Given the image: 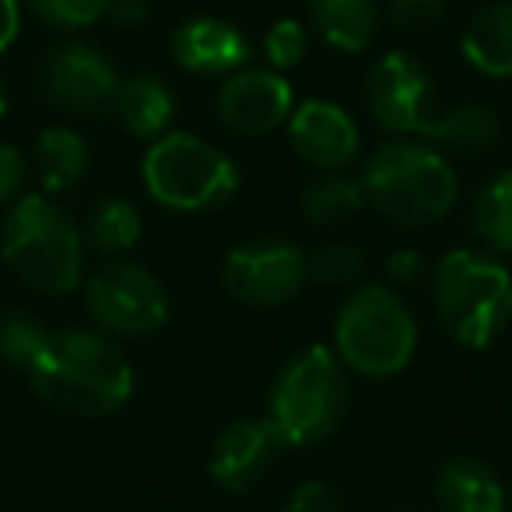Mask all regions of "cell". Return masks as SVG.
I'll return each mask as SVG.
<instances>
[{
	"label": "cell",
	"instance_id": "cell-20",
	"mask_svg": "<svg viewBox=\"0 0 512 512\" xmlns=\"http://www.w3.org/2000/svg\"><path fill=\"white\" fill-rule=\"evenodd\" d=\"M113 113L134 137L158 141L162 134H169V123L176 116V95L155 74H137L120 85Z\"/></svg>",
	"mask_w": 512,
	"mask_h": 512
},
{
	"label": "cell",
	"instance_id": "cell-29",
	"mask_svg": "<svg viewBox=\"0 0 512 512\" xmlns=\"http://www.w3.org/2000/svg\"><path fill=\"white\" fill-rule=\"evenodd\" d=\"M386 15L400 32H432L446 22L449 0H386Z\"/></svg>",
	"mask_w": 512,
	"mask_h": 512
},
{
	"label": "cell",
	"instance_id": "cell-12",
	"mask_svg": "<svg viewBox=\"0 0 512 512\" xmlns=\"http://www.w3.org/2000/svg\"><path fill=\"white\" fill-rule=\"evenodd\" d=\"M214 109H218L225 130L239 137H260L288 123L295 95L285 74L271 71V67H242L221 81Z\"/></svg>",
	"mask_w": 512,
	"mask_h": 512
},
{
	"label": "cell",
	"instance_id": "cell-17",
	"mask_svg": "<svg viewBox=\"0 0 512 512\" xmlns=\"http://www.w3.org/2000/svg\"><path fill=\"white\" fill-rule=\"evenodd\" d=\"M421 137L446 158H484L502 141V120L495 109L481 102H463V106L435 113Z\"/></svg>",
	"mask_w": 512,
	"mask_h": 512
},
{
	"label": "cell",
	"instance_id": "cell-24",
	"mask_svg": "<svg viewBox=\"0 0 512 512\" xmlns=\"http://www.w3.org/2000/svg\"><path fill=\"white\" fill-rule=\"evenodd\" d=\"M81 235L106 256L130 253L141 239V211L123 197H106L92 207Z\"/></svg>",
	"mask_w": 512,
	"mask_h": 512
},
{
	"label": "cell",
	"instance_id": "cell-36",
	"mask_svg": "<svg viewBox=\"0 0 512 512\" xmlns=\"http://www.w3.org/2000/svg\"><path fill=\"white\" fill-rule=\"evenodd\" d=\"M400 512H418V509H400Z\"/></svg>",
	"mask_w": 512,
	"mask_h": 512
},
{
	"label": "cell",
	"instance_id": "cell-6",
	"mask_svg": "<svg viewBox=\"0 0 512 512\" xmlns=\"http://www.w3.org/2000/svg\"><path fill=\"white\" fill-rule=\"evenodd\" d=\"M418 348V323L407 302L386 285H362L348 295L334 323V351L358 376L390 379Z\"/></svg>",
	"mask_w": 512,
	"mask_h": 512
},
{
	"label": "cell",
	"instance_id": "cell-11",
	"mask_svg": "<svg viewBox=\"0 0 512 512\" xmlns=\"http://www.w3.org/2000/svg\"><path fill=\"white\" fill-rule=\"evenodd\" d=\"M123 78L102 50L88 43H60L43 60V92L53 106L78 116L113 113Z\"/></svg>",
	"mask_w": 512,
	"mask_h": 512
},
{
	"label": "cell",
	"instance_id": "cell-13",
	"mask_svg": "<svg viewBox=\"0 0 512 512\" xmlns=\"http://www.w3.org/2000/svg\"><path fill=\"white\" fill-rule=\"evenodd\" d=\"M281 449H285V442L267 418H239L214 439L207 470H211L218 488L242 495L264 481Z\"/></svg>",
	"mask_w": 512,
	"mask_h": 512
},
{
	"label": "cell",
	"instance_id": "cell-35",
	"mask_svg": "<svg viewBox=\"0 0 512 512\" xmlns=\"http://www.w3.org/2000/svg\"><path fill=\"white\" fill-rule=\"evenodd\" d=\"M4 113H8V88L0 81V120H4Z\"/></svg>",
	"mask_w": 512,
	"mask_h": 512
},
{
	"label": "cell",
	"instance_id": "cell-16",
	"mask_svg": "<svg viewBox=\"0 0 512 512\" xmlns=\"http://www.w3.org/2000/svg\"><path fill=\"white\" fill-rule=\"evenodd\" d=\"M439 512H505L509 509V488L495 467L477 456H453L439 467L432 484Z\"/></svg>",
	"mask_w": 512,
	"mask_h": 512
},
{
	"label": "cell",
	"instance_id": "cell-3",
	"mask_svg": "<svg viewBox=\"0 0 512 512\" xmlns=\"http://www.w3.org/2000/svg\"><path fill=\"white\" fill-rule=\"evenodd\" d=\"M0 256L29 288L43 295H67L81 285L85 235L78 221L43 193L11 204L0 228Z\"/></svg>",
	"mask_w": 512,
	"mask_h": 512
},
{
	"label": "cell",
	"instance_id": "cell-32",
	"mask_svg": "<svg viewBox=\"0 0 512 512\" xmlns=\"http://www.w3.org/2000/svg\"><path fill=\"white\" fill-rule=\"evenodd\" d=\"M428 271L425 256L418 253V249H397V253L386 256V278L393 281V285H418Z\"/></svg>",
	"mask_w": 512,
	"mask_h": 512
},
{
	"label": "cell",
	"instance_id": "cell-23",
	"mask_svg": "<svg viewBox=\"0 0 512 512\" xmlns=\"http://www.w3.org/2000/svg\"><path fill=\"white\" fill-rule=\"evenodd\" d=\"M470 228L491 253H512V169L491 176L477 190Z\"/></svg>",
	"mask_w": 512,
	"mask_h": 512
},
{
	"label": "cell",
	"instance_id": "cell-15",
	"mask_svg": "<svg viewBox=\"0 0 512 512\" xmlns=\"http://www.w3.org/2000/svg\"><path fill=\"white\" fill-rule=\"evenodd\" d=\"M172 57L190 74H235L249 60V39L221 18H190L172 32Z\"/></svg>",
	"mask_w": 512,
	"mask_h": 512
},
{
	"label": "cell",
	"instance_id": "cell-5",
	"mask_svg": "<svg viewBox=\"0 0 512 512\" xmlns=\"http://www.w3.org/2000/svg\"><path fill=\"white\" fill-rule=\"evenodd\" d=\"M348 407V369H344L334 348L313 344L281 369L278 383L271 390L267 421L278 428L285 446H316L341 428Z\"/></svg>",
	"mask_w": 512,
	"mask_h": 512
},
{
	"label": "cell",
	"instance_id": "cell-25",
	"mask_svg": "<svg viewBox=\"0 0 512 512\" xmlns=\"http://www.w3.org/2000/svg\"><path fill=\"white\" fill-rule=\"evenodd\" d=\"M50 344V330L29 313L0 316V362L29 372Z\"/></svg>",
	"mask_w": 512,
	"mask_h": 512
},
{
	"label": "cell",
	"instance_id": "cell-30",
	"mask_svg": "<svg viewBox=\"0 0 512 512\" xmlns=\"http://www.w3.org/2000/svg\"><path fill=\"white\" fill-rule=\"evenodd\" d=\"M281 512H344V495L330 481H306L288 495Z\"/></svg>",
	"mask_w": 512,
	"mask_h": 512
},
{
	"label": "cell",
	"instance_id": "cell-2",
	"mask_svg": "<svg viewBox=\"0 0 512 512\" xmlns=\"http://www.w3.org/2000/svg\"><path fill=\"white\" fill-rule=\"evenodd\" d=\"M358 179H362L365 200L383 218L404 228L435 225L453 211L456 197H460V179L453 172V162L432 144H379Z\"/></svg>",
	"mask_w": 512,
	"mask_h": 512
},
{
	"label": "cell",
	"instance_id": "cell-26",
	"mask_svg": "<svg viewBox=\"0 0 512 512\" xmlns=\"http://www.w3.org/2000/svg\"><path fill=\"white\" fill-rule=\"evenodd\" d=\"M309 281L323 288H355L365 274V253L351 242H323L306 256Z\"/></svg>",
	"mask_w": 512,
	"mask_h": 512
},
{
	"label": "cell",
	"instance_id": "cell-33",
	"mask_svg": "<svg viewBox=\"0 0 512 512\" xmlns=\"http://www.w3.org/2000/svg\"><path fill=\"white\" fill-rule=\"evenodd\" d=\"M102 18L113 22L116 29H141L151 18V4L148 0H106Z\"/></svg>",
	"mask_w": 512,
	"mask_h": 512
},
{
	"label": "cell",
	"instance_id": "cell-21",
	"mask_svg": "<svg viewBox=\"0 0 512 512\" xmlns=\"http://www.w3.org/2000/svg\"><path fill=\"white\" fill-rule=\"evenodd\" d=\"M88 144L71 127H46L36 137V172L46 193H67L85 179L88 172Z\"/></svg>",
	"mask_w": 512,
	"mask_h": 512
},
{
	"label": "cell",
	"instance_id": "cell-10",
	"mask_svg": "<svg viewBox=\"0 0 512 512\" xmlns=\"http://www.w3.org/2000/svg\"><path fill=\"white\" fill-rule=\"evenodd\" d=\"M365 106L386 134H425L435 116L432 78L411 53H383L365 74Z\"/></svg>",
	"mask_w": 512,
	"mask_h": 512
},
{
	"label": "cell",
	"instance_id": "cell-34",
	"mask_svg": "<svg viewBox=\"0 0 512 512\" xmlns=\"http://www.w3.org/2000/svg\"><path fill=\"white\" fill-rule=\"evenodd\" d=\"M18 25H22V8H18V0H0V53L15 43Z\"/></svg>",
	"mask_w": 512,
	"mask_h": 512
},
{
	"label": "cell",
	"instance_id": "cell-18",
	"mask_svg": "<svg viewBox=\"0 0 512 512\" xmlns=\"http://www.w3.org/2000/svg\"><path fill=\"white\" fill-rule=\"evenodd\" d=\"M460 46L474 71L488 78H512V0H495L474 11Z\"/></svg>",
	"mask_w": 512,
	"mask_h": 512
},
{
	"label": "cell",
	"instance_id": "cell-27",
	"mask_svg": "<svg viewBox=\"0 0 512 512\" xmlns=\"http://www.w3.org/2000/svg\"><path fill=\"white\" fill-rule=\"evenodd\" d=\"M309 53V29L295 18H278L264 36V57L271 60V71L285 74L299 67Z\"/></svg>",
	"mask_w": 512,
	"mask_h": 512
},
{
	"label": "cell",
	"instance_id": "cell-38",
	"mask_svg": "<svg viewBox=\"0 0 512 512\" xmlns=\"http://www.w3.org/2000/svg\"><path fill=\"white\" fill-rule=\"evenodd\" d=\"M509 498H512V488H509Z\"/></svg>",
	"mask_w": 512,
	"mask_h": 512
},
{
	"label": "cell",
	"instance_id": "cell-22",
	"mask_svg": "<svg viewBox=\"0 0 512 512\" xmlns=\"http://www.w3.org/2000/svg\"><path fill=\"white\" fill-rule=\"evenodd\" d=\"M302 214L306 221L320 228H337L344 221H351L358 211H362L369 200H365L362 179H348L341 172H330V176H320L302 190Z\"/></svg>",
	"mask_w": 512,
	"mask_h": 512
},
{
	"label": "cell",
	"instance_id": "cell-31",
	"mask_svg": "<svg viewBox=\"0 0 512 512\" xmlns=\"http://www.w3.org/2000/svg\"><path fill=\"white\" fill-rule=\"evenodd\" d=\"M25 155L15 148V144L0 141V204H8V200H18L25 186Z\"/></svg>",
	"mask_w": 512,
	"mask_h": 512
},
{
	"label": "cell",
	"instance_id": "cell-37",
	"mask_svg": "<svg viewBox=\"0 0 512 512\" xmlns=\"http://www.w3.org/2000/svg\"><path fill=\"white\" fill-rule=\"evenodd\" d=\"M509 316H512V306H509Z\"/></svg>",
	"mask_w": 512,
	"mask_h": 512
},
{
	"label": "cell",
	"instance_id": "cell-8",
	"mask_svg": "<svg viewBox=\"0 0 512 512\" xmlns=\"http://www.w3.org/2000/svg\"><path fill=\"white\" fill-rule=\"evenodd\" d=\"M85 302L92 320L113 337H148L169 320V292L144 264H109L88 281Z\"/></svg>",
	"mask_w": 512,
	"mask_h": 512
},
{
	"label": "cell",
	"instance_id": "cell-1",
	"mask_svg": "<svg viewBox=\"0 0 512 512\" xmlns=\"http://www.w3.org/2000/svg\"><path fill=\"white\" fill-rule=\"evenodd\" d=\"M39 400L74 418H106L134 397V369L120 344L95 330H57L29 369Z\"/></svg>",
	"mask_w": 512,
	"mask_h": 512
},
{
	"label": "cell",
	"instance_id": "cell-14",
	"mask_svg": "<svg viewBox=\"0 0 512 512\" xmlns=\"http://www.w3.org/2000/svg\"><path fill=\"white\" fill-rule=\"evenodd\" d=\"M288 137L302 162L320 172H341L358 155V127L337 102L309 99L288 116Z\"/></svg>",
	"mask_w": 512,
	"mask_h": 512
},
{
	"label": "cell",
	"instance_id": "cell-9",
	"mask_svg": "<svg viewBox=\"0 0 512 512\" xmlns=\"http://www.w3.org/2000/svg\"><path fill=\"white\" fill-rule=\"evenodd\" d=\"M306 253L292 242L256 239L242 242L221 264V285L242 306L274 309L292 302L306 288Z\"/></svg>",
	"mask_w": 512,
	"mask_h": 512
},
{
	"label": "cell",
	"instance_id": "cell-28",
	"mask_svg": "<svg viewBox=\"0 0 512 512\" xmlns=\"http://www.w3.org/2000/svg\"><path fill=\"white\" fill-rule=\"evenodd\" d=\"M29 8L53 29H88L102 18L106 0H29Z\"/></svg>",
	"mask_w": 512,
	"mask_h": 512
},
{
	"label": "cell",
	"instance_id": "cell-4",
	"mask_svg": "<svg viewBox=\"0 0 512 512\" xmlns=\"http://www.w3.org/2000/svg\"><path fill=\"white\" fill-rule=\"evenodd\" d=\"M432 302L453 341L488 348L512 320V278L491 256L453 249L432 267Z\"/></svg>",
	"mask_w": 512,
	"mask_h": 512
},
{
	"label": "cell",
	"instance_id": "cell-19",
	"mask_svg": "<svg viewBox=\"0 0 512 512\" xmlns=\"http://www.w3.org/2000/svg\"><path fill=\"white\" fill-rule=\"evenodd\" d=\"M309 25L337 53H365L376 39V0H309Z\"/></svg>",
	"mask_w": 512,
	"mask_h": 512
},
{
	"label": "cell",
	"instance_id": "cell-7",
	"mask_svg": "<svg viewBox=\"0 0 512 512\" xmlns=\"http://www.w3.org/2000/svg\"><path fill=\"white\" fill-rule=\"evenodd\" d=\"M144 190L169 211H207L225 204L239 186L235 162L197 134H162L141 165Z\"/></svg>",
	"mask_w": 512,
	"mask_h": 512
}]
</instances>
